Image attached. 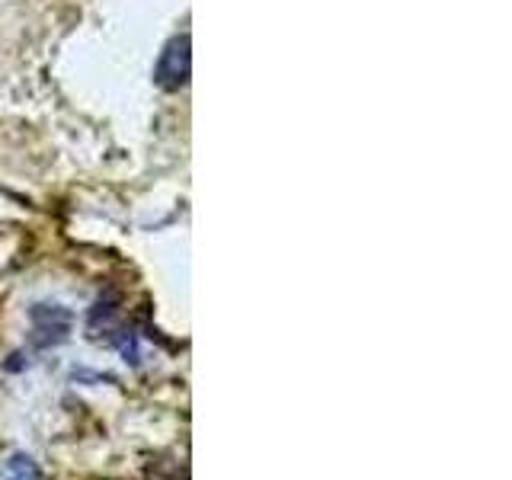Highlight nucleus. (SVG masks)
Listing matches in <instances>:
<instances>
[{
    "label": "nucleus",
    "mask_w": 512,
    "mask_h": 480,
    "mask_svg": "<svg viewBox=\"0 0 512 480\" xmlns=\"http://www.w3.org/2000/svg\"><path fill=\"white\" fill-rule=\"evenodd\" d=\"M4 477L7 480H39V468L36 461L26 458V455H13L7 464H4Z\"/></svg>",
    "instance_id": "nucleus-3"
},
{
    "label": "nucleus",
    "mask_w": 512,
    "mask_h": 480,
    "mask_svg": "<svg viewBox=\"0 0 512 480\" xmlns=\"http://www.w3.org/2000/svg\"><path fill=\"white\" fill-rule=\"evenodd\" d=\"M189 68H192V52H189V36H180V39H173L167 48H164V55H160L157 61V87H164V90H180L186 80H189Z\"/></svg>",
    "instance_id": "nucleus-1"
},
{
    "label": "nucleus",
    "mask_w": 512,
    "mask_h": 480,
    "mask_svg": "<svg viewBox=\"0 0 512 480\" xmlns=\"http://www.w3.org/2000/svg\"><path fill=\"white\" fill-rule=\"evenodd\" d=\"M32 320H36V333H42V336H36L39 346L58 343L71 330V314L61 308H36L32 311Z\"/></svg>",
    "instance_id": "nucleus-2"
}]
</instances>
